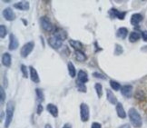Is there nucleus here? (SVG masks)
Listing matches in <instances>:
<instances>
[{
    "instance_id": "nucleus-1",
    "label": "nucleus",
    "mask_w": 147,
    "mask_h": 128,
    "mask_svg": "<svg viewBox=\"0 0 147 128\" xmlns=\"http://www.w3.org/2000/svg\"><path fill=\"white\" fill-rule=\"evenodd\" d=\"M128 117L130 119V123L134 128H141L143 126V119L138 111L132 107L128 111Z\"/></svg>"
},
{
    "instance_id": "nucleus-2",
    "label": "nucleus",
    "mask_w": 147,
    "mask_h": 128,
    "mask_svg": "<svg viewBox=\"0 0 147 128\" xmlns=\"http://www.w3.org/2000/svg\"><path fill=\"white\" fill-rule=\"evenodd\" d=\"M14 113H15V102L12 100H9L7 104L5 107V128H8L12 123V120L14 118Z\"/></svg>"
},
{
    "instance_id": "nucleus-3",
    "label": "nucleus",
    "mask_w": 147,
    "mask_h": 128,
    "mask_svg": "<svg viewBox=\"0 0 147 128\" xmlns=\"http://www.w3.org/2000/svg\"><path fill=\"white\" fill-rule=\"evenodd\" d=\"M34 47H35V42L29 41V42L26 43L24 46L21 47V50H20L21 57L26 58L28 55H29L32 53V51L34 50Z\"/></svg>"
},
{
    "instance_id": "nucleus-4",
    "label": "nucleus",
    "mask_w": 147,
    "mask_h": 128,
    "mask_svg": "<svg viewBox=\"0 0 147 128\" xmlns=\"http://www.w3.org/2000/svg\"><path fill=\"white\" fill-rule=\"evenodd\" d=\"M80 118L84 123L88 122L90 119V108L86 103H82L80 104Z\"/></svg>"
},
{
    "instance_id": "nucleus-5",
    "label": "nucleus",
    "mask_w": 147,
    "mask_h": 128,
    "mask_svg": "<svg viewBox=\"0 0 147 128\" xmlns=\"http://www.w3.org/2000/svg\"><path fill=\"white\" fill-rule=\"evenodd\" d=\"M40 25L42 28L47 32H53L55 30L54 25L47 16H41L40 18Z\"/></svg>"
},
{
    "instance_id": "nucleus-6",
    "label": "nucleus",
    "mask_w": 147,
    "mask_h": 128,
    "mask_svg": "<svg viewBox=\"0 0 147 128\" xmlns=\"http://www.w3.org/2000/svg\"><path fill=\"white\" fill-rule=\"evenodd\" d=\"M108 14L112 18H117L119 20H124L127 12H125V11H119L118 9L113 7L109 10Z\"/></svg>"
},
{
    "instance_id": "nucleus-7",
    "label": "nucleus",
    "mask_w": 147,
    "mask_h": 128,
    "mask_svg": "<svg viewBox=\"0 0 147 128\" xmlns=\"http://www.w3.org/2000/svg\"><path fill=\"white\" fill-rule=\"evenodd\" d=\"M19 46V42L18 37H16L14 34H11L9 35V44H8V49L10 51H15L18 48Z\"/></svg>"
},
{
    "instance_id": "nucleus-8",
    "label": "nucleus",
    "mask_w": 147,
    "mask_h": 128,
    "mask_svg": "<svg viewBox=\"0 0 147 128\" xmlns=\"http://www.w3.org/2000/svg\"><path fill=\"white\" fill-rule=\"evenodd\" d=\"M47 43H48V44L51 47H52L53 49H55V50L59 49L62 46V44H63V42H62L61 40H59L58 38H56L55 36H50L48 38Z\"/></svg>"
},
{
    "instance_id": "nucleus-9",
    "label": "nucleus",
    "mask_w": 147,
    "mask_h": 128,
    "mask_svg": "<svg viewBox=\"0 0 147 128\" xmlns=\"http://www.w3.org/2000/svg\"><path fill=\"white\" fill-rule=\"evenodd\" d=\"M3 16L7 21H14L16 18V15L14 12V10L11 7H7L3 10Z\"/></svg>"
},
{
    "instance_id": "nucleus-10",
    "label": "nucleus",
    "mask_w": 147,
    "mask_h": 128,
    "mask_svg": "<svg viewBox=\"0 0 147 128\" xmlns=\"http://www.w3.org/2000/svg\"><path fill=\"white\" fill-rule=\"evenodd\" d=\"M54 34L53 36H55L56 38H58L59 40H61L62 42L65 41L67 38V33L65 32V30H64L63 28H60V27H57V28H55V30L53 31Z\"/></svg>"
},
{
    "instance_id": "nucleus-11",
    "label": "nucleus",
    "mask_w": 147,
    "mask_h": 128,
    "mask_svg": "<svg viewBox=\"0 0 147 128\" xmlns=\"http://www.w3.org/2000/svg\"><path fill=\"white\" fill-rule=\"evenodd\" d=\"M29 75H30V79L33 83H35V84H39L40 83V77L38 75L37 71L32 65L29 66Z\"/></svg>"
},
{
    "instance_id": "nucleus-12",
    "label": "nucleus",
    "mask_w": 147,
    "mask_h": 128,
    "mask_svg": "<svg viewBox=\"0 0 147 128\" xmlns=\"http://www.w3.org/2000/svg\"><path fill=\"white\" fill-rule=\"evenodd\" d=\"M133 90H134L133 86H131V85H124L121 88V94H122V96H123L124 97L130 98L133 96Z\"/></svg>"
},
{
    "instance_id": "nucleus-13",
    "label": "nucleus",
    "mask_w": 147,
    "mask_h": 128,
    "mask_svg": "<svg viewBox=\"0 0 147 128\" xmlns=\"http://www.w3.org/2000/svg\"><path fill=\"white\" fill-rule=\"evenodd\" d=\"M14 8L20 11H28L30 8V4L28 1H19L14 4Z\"/></svg>"
},
{
    "instance_id": "nucleus-14",
    "label": "nucleus",
    "mask_w": 147,
    "mask_h": 128,
    "mask_svg": "<svg viewBox=\"0 0 147 128\" xmlns=\"http://www.w3.org/2000/svg\"><path fill=\"white\" fill-rule=\"evenodd\" d=\"M115 111H116V114H117V116L119 118L121 119H125L126 118V112H125V110H124L123 108V105L122 103L120 102H118L117 104L115 105Z\"/></svg>"
},
{
    "instance_id": "nucleus-15",
    "label": "nucleus",
    "mask_w": 147,
    "mask_h": 128,
    "mask_svg": "<svg viewBox=\"0 0 147 128\" xmlns=\"http://www.w3.org/2000/svg\"><path fill=\"white\" fill-rule=\"evenodd\" d=\"M88 75L86 71L84 70H79L77 73V80L76 83H81V84H86L88 82Z\"/></svg>"
},
{
    "instance_id": "nucleus-16",
    "label": "nucleus",
    "mask_w": 147,
    "mask_h": 128,
    "mask_svg": "<svg viewBox=\"0 0 147 128\" xmlns=\"http://www.w3.org/2000/svg\"><path fill=\"white\" fill-rule=\"evenodd\" d=\"M47 112L53 116L54 118H56L58 117V115H59V112H58V108L56 106L55 104H52V103H49L47 105Z\"/></svg>"
},
{
    "instance_id": "nucleus-17",
    "label": "nucleus",
    "mask_w": 147,
    "mask_h": 128,
    "mask_svg": "<svg viewBox=\"0 0 147 128\" xmlns=\"http://www.w3.org/2000/svg\"><path fill=\"white\" fill-rule=\"evenodd\" d=\"M144 19V16L139 14V13H134L131 16V19H130V23H131L132 26H138L141 22L143 21Z\"/></svg>"
},
{
    "instance_id": "nucleus-18",
    "label": "nucleus",
    "mask_w": 147,
    "mask_h": 128,
    "mask_svg": "<svg viewBox=\"0 0 147 128\" xmlns=\"http://www.w3.org/2000/svg\"><path fill=\"white\" fill-rule=\"evenodd\" d=\"M106 99L111 104H115L116 105L118 101H117V97L115 96V94L112 92L110 89H106Z\"/></svg>"
},
{
    "instance_id": "nucleus-19",
    "label": "nucleus",
    "mask_w": 147,
    "mask_h": 128,
    "mask_svg": "<svg viewBox=\"0 0 147 128\" xmlns=\"http://www.w3.org/2000/svg\"><path fill=\"white\" fill-rule=\"evenodd\" d=\"M2 64L5 67H10L11 64H12V57L11 55L7 52H5L2 55Z\"/></svg>"
},
{
    "instance_id": "nucleus-20",
    "label": "nucleus",
    "mask_w": 147,
    "mask_h": 128,
    "mask_svg": "<svg viewBox=\"0 0 147 128\" xmlns=\"http://www.w3.org/2000/svg\"><path fill=\"white\" fill-rule=\"evenodd\" d=\"M128 29L126 27H120V28H118L117 31H116V36L118 38H120V39H125L128 36Z\"/></svg>"
},
{
    "instance_id": "nucleus-21",
    "label": "nucleus",
    "mask_w": 147,
    "mask_h": 128,
    "mask_svg": "<svg viewBox=\"0 0 147 128\" xmlns=\"http://www.w3.org/2000/svg\"><path fill=\"white\" fill-rule=\"evenodd\" d=\"M75 57L79 62H84L87 59L86 55L82 50H76V51H75Z\"/></svg>"
},
{
    "instance_id": "nucleus-22",
    "label": "nucleus",
    "mask_w": 147,
    "mask_h": 128,
    "mask_svg": "<svg viewBox=\"0 0 147 128\" xmlns=\"http://www.w3.org/2000/svg\"><path fill=\"white\" fill-rule=\"evenodd\" d=\"M69 44H70L71 47H73L74 49H75V51H76V50H82L83 47H84L83 44L80 41H78V40L70 39L69 40Z\"/></svg>"
},
{
    "instance_id": "nucleus-23",
    "label": "nucleus",
    "mask_w": 147,
    "mask_h": 128,
    "mask_svg": "<svg viewBox=\"0 0 147 128\" xmlns=\"http://www.w3.org/2000/svg\"><path fill=\"white\" fill-rule=\"evenodd\" d=\"M67 70H68V74L71 78H75L76 76V69L75 65L72 62H68V64H67Z\"/></svg>"
},
{
    "instance_id": "nucleus-24",
    "label": "nucleus",
    "mask_w": 147,
    "mask_h": 128,
    "mask_svg": "<svg viewBox=\"0 0 147 128\" xmlns=\"http://www.w3.org/2000/svg\"><path fill=\"white\" fill-rule=\"evenodd\" d=\"M141 36L138 32L136 31H133L130 33V35H129V42H131V43H135V42H137L139 41V39L141 38Z\"/></svg>"
},
{
    "instance_id": "nucleus-25",
    "label": "nucleus",
    "mask_w": 147,
    "mask_h": 128,
    "mask_svg": "<svg viewBox=\"0 0 147 128\" xmlns=\"http://www.w3.org/2000/svg\"><path fill=\"white\" fill-rule=\"evenodd\" d=\"M36 94L39 104H42V102H44V100H45V94L43 90L40 88H36Z\"/></svg>"
},
{
    "instance_id": "nucleus-26",
    "label": "nucleus",
    "mask_w": 147,
    "mask_h": 128,
    "mask_svg": "<svg viewBox=\"0 0 147 128\" xmlns=\"http://www.w3.org/2000/svg\"><path fill=\"white\" fill-rule=\"evenodd\" d=\"M94 90H95V93H96L97 96L99 98H101L102 96H103V94H104L103 86H102L100 83H96V84L94 85Z\"/></svg>"
},
{
    "instance_id": "nucleus-27",
    "label": "nucleus",
    "mask_w": 147,
    "mask_h": 128,
    "mask_svg": "<svg viewBox=\"0 0 147 128\" xmlns=\"http://www.w3.org/2000/svg\"><path fill=\"white\" fill-rule=\"evenodd\" d=\"M109 84H110V86H111V88L113 89V90H115V91L121 90L122 86L120 85V83H118L117 81H115V80H110Z\"/></svg>"
},
{
    "instance_id": "nucleus-28",
    "label": "nucleus",
    "mask_w": 147,
    "mask_h": 128,
    "mask_svg": "<svg viewBox=\"0 0 147 128\" xmlns=\"http://www.w3.org/2000/svg\"><path fill=\"white\" fill-rule=\"evenodd\" d=\"M123 53V48L121 44H115V51H114V54L115 55H120Z\"/></svg>"
},
{
    "instance_id": "nucleus-29",
    "label": "nucleus",
    "mask_w": 147,
    "mask_h": 128,
    "mask_svg": "<svg viewBox=\"0 0 147 128\" xmlns=\"http://www.w3.org/2000/svg\"><path fill=\"white\" fill-rule=\"evenodd\" d=\"M28 69H29V67H27L26 65H20V70H21V73L22 75H23V76L25 77V78H28V76H29V75H28Z\"/></svg>"
},
{
    "instance_id": "nucleus-30",
    "label": "nucleus",
    "mask_w": 147,
    "mask_h": 128,
    "mask_svg": "<svg viewBox=\"0 0 147 128\" xmlns=\"http://www.w3.org/2000/svg\"><path fill=\"white\" fill-rule=\"evenodd\" d=\"M5 98H7V94H5V89L3 86H0V102H1V105L5 104Z\"/></svg>"
},
{
    "instance_id": "nucleus-31",
    "label": "nucleus",
    "mask_w": 147,
    "mask_h": 128,
    "mask_svg": "<svg viewBox=\"0 0 147 128\" xmlns=\"http://www.w3.org/2000/svg\"><path fill=\"white\" fill-rule=\"evenodd\" d=\"M7 27L4 25H1L0 26V37H1V39H4V38L7 36Z\"/></svg>"
},
{
    "instance_id": "nucleus-32",
    "label": "nucleus",
    "mask_w": 147,
    "mask_h": 128,
    "mask_svg": "<svg viewBox=\"0 0 147 128\" xmlns=\"http://www.w3.org/2000/svg\"><path fill=\"white\" fill-rule=\"evenodd\" d=\"M76 87L78 89L79 92L81 93H86L87 92V88L86 84H81V83H76Z\"/></svg>"
},
{
    "instance_id": "nucleus-33",
    "label": "nucleus",
    "mask_w": 147,
    "mask_h": 128,
    "mask_svg": "<svg viewBox=\"0 0 147 128\" xmlns=\"http://www.w3.org/2000/svg\"><path fill=\"white\" fill-rule=\"evenodd\" d=\"M93 76L95 77V78L102 79V80L106 79V76L105 75H103L102 73H99V72H94V73H93Z\"/></svg>"
},
{
    "instance_id": "nucleus-34",
    "label": "nucleus",
    "mask_w": 147,
    "mask_h": 128,
    "mask_svg": "<svg viewBox=\"0 0 147 128\" xmlns=\"http://www.w3.org/2000/svg\"><path fill=\"white\" fill-rule=\"evenodd\" d=\"M43 105H42V104H38V105H37V110H36V112H37V115H40L41 114H42V112H43Z\"/></svg>"
},
{
    "instance_id": "nucleus-35",
    "label": "nucleus",
    "mask_w": 147,
    "mask_h": 128,
    "mask_svg": "<svg viewBox=\"0 0 147 128\" xmlns=\"http://www.w3.org/2000/svg\"><path fill=\"white\" fill-rule=\"evenodd\" d=\"M91 128H102V125L100 123H97V122H94L91 125Z\"/></svg>"
},
{
    "instance_id": "nucleus-36",
    "label": "nucleus",
    "mask_w": 147,
    "mask_h": 128,
    "mask_svg": "<svg viewBox=\"0 0 147 128\" xmlns=\"http://www.w3.org/2000/svg\"><path fill=\"white\" fill-rule=\"evenodd\" d=\"M141 36H142V38L144 42H147V30H144L142 32V34H141Z\"/></svg>"
},
{
    "instance_id": "nucleus-37",
    "label": "nucleus",
    "mask_w": 147,
    "mask_h": 128,
    "mask_svg": "<svg viewBox=\"0 0 147 128\" xmlns=\"http://www.w3.org/2000/svg\"><path fill=\"white\" fill-rule=\"evenodd\" d=\"M119 128H131V125H130L129 124H123Z\"/></svg>"
},
{
    "instance_id": "nucleus-38",
    "label": "nucleus",
    "mask_w": 147,
    "mask_h": 128,
    "mask_svg": "<svg viewBox=\"0 0 147 128\" xmlns=\"http://www.w3.org/2000/svg\"><path fill=\"white\" fill-rule=\"evenodd\" d=\"M62 128H72V125H71V124H69V123H65L64 125H63V127Z\"/></svg>"
},
{
    "instance_id": "nucleus-39",
    "label": "nucleus",
    "mask_w": 147,
    "mask_h": 128,
    "mask_svg": "<svg viewBox=\"0 0 147 128\" xmlns=\"http://www.w3.org/2000/svg\"><path fill=\"white\" fill-rule=\"evenodd\" d=\"M45 128H53L52 125H51L50 124H47L46 125H45Z\"/></svg>"
},
{
    "instance_id": "nucleus-40",
    "label": "nucleus",
    "mask_w": 147,
    "mask_h": 128,
    "mask_svg": "<svg viewBox=\"0 0 147 128\" xmlns=\"http://www.w3.org/2000/svg\"><path fill=\"white\" fill-rule=\"evenodd\" d=\"M3 118H4V111L1 110V120H3Z\"/></svg>"
},
{
    "instance_id": "nucleus-41",
    "label": "nucleus",
    "mask_w": 147,
    "mask_h": 128,
    "mask_svg": "<svg viewBox=\"0 0 147 128\" xmlns=\"http://www.w3.org/2000/svg\"><path fill=\"white\" fill-rule=\"evenodd\" d=\"M22 21L24 22V24H25V26H27V21H26L25 19H22Z\"/></svg>"
}]
</instances>
